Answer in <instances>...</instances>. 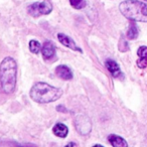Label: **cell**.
<instances>
[{
    "label": "cell",
    "instance_id": "11",
    "mask_svg": "<svg viewBox=\"0 0 147 147\" xmlns=\"http://www.w3.org/2000/svg\"><path fill=\"white\" fill-rule=\"evenodd\" d=\"M137 55L139 57V59L137 61V65L141 69H144L147 67V47H140L137 51Z\"/></svg>",
    "mask_w": 147,
    "mask_h": 147
},
{
    "label": "cell",
    "instance_id": "18",
    "mask_svg": "<svg viewBox=\"0 0 147 147\" xmlns=\"http://www.w3.org/2000/svg\"><path fill=\"white\" fill-rule=\"evenodd\" d=\"M145 1H147V0H145Z\"/></svg>",
    "mask_w": 147,
    "mask_h": 147
},
{
    "label": "cell",
    "instance_id": "8",
    "mask_svg": "<svg viewBox=\"0 0 147 147\" xmlns=\"http://www.w3.org/2000/svg\"><path fill=\"white\" fill-rule=\"evenodd\" d=\"M55 75H57L59 78H61V80L69 81L73 79V73H71V71L69 69V67L63 65H59V67H57V69H55Z\"/></svg>",
    "mask_w": 147,
    "mask_h": 147
},
{
    "label": "cell",
    "instance_id": "13",
    "mask_svg": "<svg viewBox=\"0 0 147 147\" xmlns=\"http://www.w3.org/2000/svg\"><path fill=\"white\" fill-rule=\"evenodd\" d=\"M138 34H139L138 27H137L136 23L132 21V22L130 23V26H129L128 32H127V37H128L129 39H135V38H137Z\"/></svg>",
    "mask_w": 147,
    "mask_h": 147
},
{
    "label": "cell",
    "instance_id": "2",
    "mask_svg": "<svg viewBox=\"0 0 147 147\" xmlns=\"http://www.w3.org/2000/svg\"><path fill=\"white\" fill-rule=\"evenodd\" d=\"M63 95V91L47 83H36L30 89V98L34 102L45 104L55 102Z\"/></svg>",
    "mask_w": 147,
    "mask_h": 147
},
{
    "label": "cell",
    "instance_id": "1",
    "mask_svg": "<svg viewBox=\"0 0 147 147\" xmlns=\"http://www.w3.org/2000/svg\"><path fill=\"white\" fill-rule=\"evenodd\" d=\"M17 65L14 59L7 57L0 63V84L5 94H12L16 87Z\"/></svg>",
    "mask_w": 147,
    "mask_h": 147
},
{
    "label": "cell",
    "instance_id": "9",
    "mask_svg": "<svg viewBox=\"0 0 147 147\" xmlns=\"http://www.w3.org/2000/svg\"><path fill=\"white\" fill-rule=\"evenodd\" d=\"M105 65H106V67L108 69V71H110L111 75L114 78H119L120 76H122L120 67H119V65L115 61H113V59H107Z\"/></svg>",
    "mask_w": 147,
    "mask_h": 147
},
{
    "label": "cell",
    "instance_id": "6",
    "mask_svg": "<svg viewBox=\"0 0 147 147\" xmlns=\"http://www.w3.org/2000/svg\"><path fill=\"white\" fill-rule=\"evenodd\" d=\"M57 39H59V42H61V45H65V47H69V49H73V51L82 53V49L76 45V42H75L71 37L67 36V35L63 34V33H59V34H57Z\"/></svg>",
    "mask_w": 147,
    "mask_h": 147
},
{
    "label": "cell",
    "instance_id": "7",
    "mask_svg": "<svg viewBox=\"0 0 147 147\" xmlns=\"http://www.w3.org/2000/svg\"><path fill=\"white\" fill-rule=\"evenodd\" d=\"M41 53H42L43 59L47 61L53 59L55 55V47L53 43L51 41H45L41 47Z\"/></svg>",
    "mask_w": 147,
    "mask_h": 147
},
{
    "label": "cell",
    "instance_id": "14",
    "mask_svg": "<svg viewBox=\"0 0 147 147\" xmlns=\"http://www.w3.org/2000/svg\"><path fill=\"white\" fill-rule=\"evenodd\" d=\"M29 49H30L31 53H38L41 51V45L38 41L36 40H30L29 41Z\"/></svg>",
    "mask_w": 147,
    "mask_h": 147
},
{
    "label": "cell",
    "instance_id": "16",
    "mask_svg": "<svg viewBox=\"0 0 147 147\" xmlns=\"http://www.w3.org/2000/svg\"><path fill=\"white\" fill-rule=\"evenodd\" d=\"M65 147H76V144H75L74 142H69V143H67Z\"/></svg>",
    "mask_w": 147,
    "mask_h": 147
},
{
    "label": "cell",
    "instance_id": "4",
    "mask_svg": "<svg viewBox=\"0 0 147 147\" xmlns=\"http://www.w3.org/2000/svg\"><path fill=\"white\" fill-rule=\"evenodd\" d=\"M53 10V6L47 0H42L40 2H35L29 5L27 11L33 17H38L40 15L49 14Z\"/></svg>",
    "mask_w": 147,
    "mask_h": 147
},
{
    "label": "cell",
    "instance_id": "10",
    "mask_svg": "<svg viewBox=\"0 0 147 147\" xmlns=\"http://www.w3.org/2000/svg\"><path fill=\"white\" fill-rule=\"evenodd\" d=\"M108 141L113 147H128V143L124 138L116 134H111L108 136Z\"/></svg>",
    "mask_w": 147,
    "mask_h": 147
},
{
    "label": "cell",
    "instance_id": "17",
    "mask_svg": "<svg viewBox=\"0 0 147 147\" xmlns=\"http://www.w3.org/2000/svg\"><path fill=\"white\" fill-rule=\"evenodd\" d=\"M93 147H104L103 145H101V144H96V145H94Z\"/></svg>",
    "mask_w": 147,
    "mask_h": 147
},
{
    "label": "cell",
    "instance_id": "15",
    "mask_svg": "<svg viewBox=\"0 0 147 147\" xmlns=\"http://www.w3.org/2000/svg\"><path fill=\"white\" fill-rule=\"evenodd\" d=\"M69 3L75 9H82L86 6L85 0H69Z\"/></svg>",
    "mask_w": 147,
    "mask_h": 147
},
{
    "label": "cell",
    "instance_id": "3",
    "mask_svg": "<svg viewBox=\"0 0 147 147\" xmlns=\"http://www.w3.org/2000/svg\"><path fill=\"white\" fill-rule=\"evenodd\" d=\"M119 9L130 20L147 22V3L138 0H125L120 3Z\"/></svg>",
    "mask_w": 147,
    "mask_h": 147
},
{
    "label": "cell",
    "instance_id": "5",
    "mask_svg": "<svg viewBox=\"0 0 147 147\" xmlns=\"http://www.w3.org/2000/svg\"><path fill=\"white\" fill-rule=\"evenodd\" d=\"M75 127L81 135H88L92 130L91 119L86 115H78L75 119Z\"/></svg>",
    "mask_w": 147,
    "mask_h": 147
},
{
    "label": "cell",
    "instance_id": "12",
    "mask_svg": "<svg viewBox=\"0 0 147 147\" xmlns=\"http://www.w3.org/2000/svg\"><path fill=\"white\" fill-rule=\"evenodd\" d=\"M53 132L55 136L59 137V138H65L69 134V128L63 123H57L53 126Z\"/></svg>",
    "mask_w": 147,
    "mask_h": 147
}]
</instances>
